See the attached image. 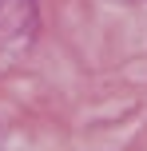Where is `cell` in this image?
<instances>
[{
    "mask_svg": "<svg viewBox=\"0 0 147 151\" xmlns=\"http://www.w3.org/2000/svg\"><path fill=\"white\" fill-rule=\"evenodd\" d=\"M4 4H8V0H0V8H4Z\"/></svg>",
    "mask_w": 147,
    "mask_h": 151,
    "instance_id": "obj_1",
    "label": "cell"
}]
</instances>
